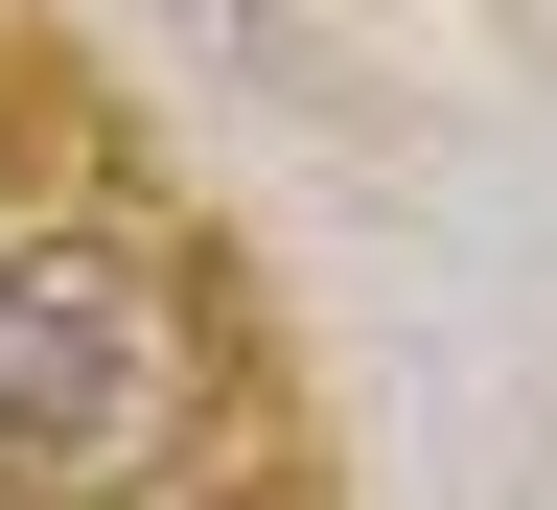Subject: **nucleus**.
I'll return each instance as SVG.
<instances>
[{
	"label": "nucleus",
	"instance_id": "f257e3e1",
	"mask_svg": "<svg viewBox=\"0 0 557 510\" xmlns=\"http://www.w3.org/2000/svg\"><path fill=\"white\" fill-rule=\"evenodd\" d=\"M186 441H209L186 278L116 256V233H24V256H0V487L139 510V487H186Z\"/></svg>",
	"mask_w": 557,
	"mask_h": 510
}]
</instances>
